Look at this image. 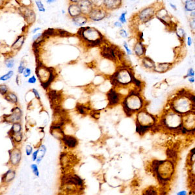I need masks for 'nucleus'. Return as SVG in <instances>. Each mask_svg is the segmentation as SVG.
<instances>
[{
  "instance_id": "nucleus-1",
  "label": "nucleus",
  "mask_w": 195,
  "mask_h": 195,
  "mask_svg": "<svg viewBox=\"0 0 195 195\" xmlns=\"http://www.w3.org/2000/svg\"><path fill=\"white\" fill-rule=\"evenodd\" d=\"M77 33L83 37V38L87 41H89V42L93 43L98 40H102L103 38H100L103 37V36L101 35L100 33L96 30L95 28H91V27H84L81 28L77 32Z\"/></svg>"
},
{
  "instance_id": "nucleus-2",
  "label": "nucleus",
  "mask_w": 195,
  "mask_h": 195,
  "mask_svg": "<svg viewBox=\"0 0 195 195\" xmlns=\"http://www.w3.org/2000/svg\"><path fill=\"white\" fill-rule=\"evenodd\" d=\"M22 150L19 146H13L10 150H9V160L7 165L9 168H17L20 166L22 161Z\"/></svg>"
},
{
  "instance_id": "nucleus-3",
  "label": "nucleus",
  "mask_w": 195,
  "mask_h": 195,
  "mask_svg": "<svg viewBox=\"0 0 195 195\" xmlns=\"http://www.w3.org/2000/svg\"><path fill=\"white\" fill-rule=\"evenodd\" d=\"M11 112V114L5 115V117H3L4 121L10 124L20 122L23 114L22 109L19 107H15L12 109Z\"/></svg>"
},
{
  "instance_id": "nucleus-4",
  "label": "nucleus",
  "mask_w": 195,
  "mask_h": 195,
  "mask_svg": "<svg viewBox=\"0 0 195 195\" xmlns=\"http://www.w3.org/2000/svg\"><path fill=\"white\" fill-rule=\"evenodd\" d=\"M52 72V70H50L48 69H46V68L42 67V66H41V67L39 66L36 69L37 76H38L39 79L41 80V84L45 83L48 81Z\"/></svg>"
},
{
  "instance_id": "nucleus-5",
  "label": "nucleus",
  "mask_w": 195,
  "mask_h": 195,
  "mask_svg": "<svg viewBox=\"0 0 195 195\" xmlns=\"http://www.w3.org/2000/svg\"><path fill=\"white\" fill-rule=\"evenodd\" d=\"M16 169L9 168L1 176V184L5 185H8L13 182L16 178Z\"/></svg>"
},
{
  "instance_id": "nucleus-6",
  "label": "nucleus",
  "mask_w": 195,
  "mask_h": 195,
  "mask_svg": "<svg viewBox=\"0 0 195 195\" xmlns=\"http://www.w3.org/2000/svg\"><path fill=\"white\" fill-rule=\"evenodd\" d=\"M155 15V11L153 7H148L143 9L139 13L138 18L143 23L148 22L153 18Z\"/></svg>"
},
{
  "instance_id": "nucleus-7",
  "label": "nucleus",
  "mask_w": 195,
  "mask_h": 195,
  "mask_svg": "<svg viewBox=\"0 0 195 195\" xmlns=\"http://www.w3.org/2000/svg\"><path fill=\"white\" fill-rule=\"evenodd\" d=\"M106 16V13L101 9H93L89 14V18L94 21H100L103 20Z\"/></svg>"
},
{
  "instance_id": "nucleus-8",
  "label": "nucleus",
  "mask_w": 195,
  "mask_h": 195,
  "mask_svg": "<svg viewBox=\"0 0 195 195\" xmlns=\"http://www.w3.org/2000/svg\"><path fill=\"white\" fill-rule=\"evenodd\" d=\"M62 140L64 142V144L67 147L70 148H74L77 145V143H78L77 138L71 135H64L62 138Z\"/></svg>"
},
{
  "instance_id": "nucleus-9",
  "label": "nucleus",
  "mask_w": 195,
  "mask_h": 195,
  "mask_svg": "<svg viewBox=\"0 0 195 195\" xmlns=\"http://www.w3.org/2000/svg\"><path fill=\"white\" fill-rule=\"evenodd\" d=\"M116 50L112 48V47H104L102 51V54L103 57H106L109 59L114 60L116 59V55L118 53V51L115 53Z\"/></svg>"
},
{
  "instance_id": "nucleus-10",
  "label": "nucleus",
  "mask_w": 195,
  "mask_h": 195,
  "mask_svg": "<svg viewBox=\"0 0 195 195\" xmlns=\"http://www.w3.org/2000/svg\"><path fill=\"white\" fill-rule=\"evenodd\" d=\"M22 14L23 16H24L26 22L29 23V24H31V23H33L35 21L36 16H35V13L31 10V9H28L27 7H25L24 10L22 11Z\"/></svg>"
},
{
  "instance_id": "nucleus-11",
  "label": "nucleus",
  "mask_w": 195,
  "mask_h": 195,
  "mask_svg": "<svg viewBox=\"0 0 195 195\" xmlns=\"http://www.w3.org/2000/svg\"><path fill=\"white\" fill-rule=\"evenodd\" d=\"M78 5L81 9V13L84 15H89L93 10L92 3H91L90 1H81Z\"/></svg>"
},
{
  "instance_id": "nucleus-12",
  "label": "nucleus",
  "mask_w": 195,
  "mask_h": 195,
  "mask_svg": "<svg viewBox=\"0 0 195 195\" xmlns=\"http://www.w3.org/2000/svg\"><path fill=\"white\" fill-rule=\"evenodd\" d=\"M69 13L70 16L73 18L77 17L81 15V11L78 4H72L69 7Z\"/></svg>"
},
{
  "instance_id": "nucleus-13",
  "label": "nucleus",
  "mask_w": 195,
  "mask_h": 195,
  "mask_svg": "<svg viewBox=\"0 0 195 195\" xmlns=\"http://www.w3.org/2000/svg\"><path fill=\"white\" fill-rule=\"evenodd\" d=\"M108 100H109V105H112L118 103L119 102V95L116 93V91L111 89L108 93Z\"/></svg>"
},
{
  "instance_id": "nucleus-14",
  "label": "nucleus",
  "mask_w": 195,
  "mask_h": 195,
  "mask_svg": "<svg viewBox=\"0 0 195 195\" xmlns=\"http://www.w3.org/2000/svg\"><path fill=\"white\" fill-rule=\"evenodd\" d=\"M11 139V141L13 142V144L14 146H19L20 143L22 142L23 140V133L20 132L14 135H9Z\"/></svg>"
},
{
  "instance_id": "nucleus-15",
  "label": "nucleus",
  "mask_w": 195,
  "mask_h": 195,
  "mask_svg": "<svg viewBox=\"0 0 195 195\" xmlns=\"http://www.w3.org/2000/svg\"><path fill=\"white\" fill-rule=\"evenodd\" d=\"M24 41L25 36L24 35H20L13 43V46H12V49L14 50H20L22 47L23 43H24Z\"/></svg>"
},
{
  "instance_id": "nucleus-16",
  "label": "nucleus",
  "mask_w": 195,
  "mask_h": 195,
  "mask_svg": "<svg viewBox=\"0 0 195 195\" xmlns=\"http://www.w3.org/2000/svg\"><path fill=\"white\" fill-rule=\"evenodd\" d=\"M38 149H39L38 157H37L36 161H35L37 164L41 163V162L42 161L44 157L45 156L46 151H47V148H46V146L44 144H41V146H40Z\"/></svg>"
},
{
  "instance_id": "nucleus-17",
  "label": "nucleus",
  "mask_w": 195,
  "mask_h": 195,
  "mask_svg": "<svg viewBox=\"0 0 195 195\" xmlns=\"http://www.w3.org/2000/svg\"><path fill=\"white\" fill-rule=\"evenodd\" d=\"M22 125L20 122H16L15 124H13L10 131H9V135H14V134L18 133L20 132H22Z\"/></svg>"
},
{
  "instance_id": "nucleus-18",
  "label": "nucleus",
  "mask_w": 195,
  "mask_h": 195,
  "mask_svg": "<svg viewBox=\"0 0 195 195\" xmlns=\"http://www.w3.org/2000/svg\"><path fill=\"white\" fill-rule=\"evenodd\" d=\"M103 4L107 9H114L118 7L121 4V1H104Z\"/></svg>"
},
{
  "instance_id": "nucleus-19",
  "label": "nucleus",
  "mask_w": 195,
  "mask_h": 195,
  "mask_svg": "<svg viewBox=\"0 0 195 195\" xmlns=\"http://www.w3.org/2000/svg\"><path fill=\"white\" fill-rule=\"evenodd\" d=\"M73 22H74V24L78 26H81L83 25L85 23H86L87 22V18L85 16L79 15L77 17L73 18Z\"/></svg>"
},
{
  "instance_id": "nucleus-20",
  "label": "nucleus",
  "mask_w": 195,
  "mask_h": 195,
  "mask_svg": "<svg viewBox=\"0 0 195 195\" xmlns=\"http://www.w3.org/2000/svg\"><path fill=\"white\" fill-rule=\"evenodd\" d=\"M134 51H135V53L138 56H142L144 53L145 48L141 43V42H138L135 44V48H134Z\"/></svg>"
},
{
  "instance_id": "nucleus-21",
  "label": "nucleus",
  "mask_w": 195,
  "mask_h": 195,
  "mask_svg": "<svg viewBox=\"0 0 195 195\" xmlns=\"http://www.w3.org/2000/svg\"><path fill=\"white\" fill-rule=\"evenodd\" d=\"M5 96V98L9 102H11L16 104V103H17L18 102L17 95L13 92H9Z\"/></svg>"
},
{
  "instance_id": "nucleus-22",
  "label": "nucleus",
  "mask_w": 195,
  "mask_h": 195,
  "mask_svg": "<svg viewBox=\"0 0 195 195\" xmlns=\"http://www.w3.org/2000/svg\"><path fill=\"white\" fill-rule=\"evenodd\" d=\"M142 63L145 68H146V69H153V68L155 67V66H156L153 61L148 57H145L143 59Z\"/></svg>"
},
{
  "instance_id": "nucleus-23",
  "label": "nucleus",
  "mask_w": 195,
  "mask_h": 195,
  "mask_svg": "<svg viewBox=\"0 0 195 195\" xmlns=\"http://www.w3.org/2000/svg\"><path fill=\"white\" fill-rule=\"evenodd\" d=\"M168 63H162V64H159L158 65L155 66V70L159 72H164L168 70L170 65Z\"/></svg>"
},
{
  "instance_id": "nucleus-24",
  "label": "nucleus",
  "mask_w": 195,
  "mask_h": 195,
  "mask_svg": "<svg viewBox=\"0 0 195 195\" xmlns=\"http://www.w3.org/2000/svg\"><path fill=\"white\" fill-rule=\"evenodd\" d=\"M195 8V3L194 1H191V0H189L185 2V9L186 11H194Z\"/></svg>"
},
{
  "instance_id": "nucleus-25",
  "label": "nucleus",
  "mask_w": 195,
  "mask_h": 195,
  "mask_svg": "<svg viewBox=\"0 0 195 195\" xmlns=\"http://www.w3.org/2000/svg\"><path fill=\"white\" fill-rule=\"evenodd\" d=\"M14 75V72L13 70H9V71L7 73V74L3 75L0 77V81H5L9 80V79H11Z\"/></svg>"
},
{
  "instance_id": "nucleus-26",
  "label": "nucleus",
  "mask_w": 195,
  "mask_h": 195,
  "mask_svg": "<svg viewBox=\"0 0 195 195\" xmlns=\"http://www.w3.org/2000/svg\"><path fill=\"white\" fill-rule=\"evenodd\" d=\"M30 167L31 168V170L33 174L36 176V177H39L40 176V172L39 170V167H38V164H31Z\"/></svg>"
},
{
  "instance_id": "nucleus-27",
  "label": "nucleus",
  "mask_w": 195,
  "mask_h": 195,
  "mask_svg": "<svg viewBox=\"0 0 195 195\" xmlns=\"http://www.w3.org/2000/svg\"><path fill=\"white\" fill-rule=\"evenodd\" d=\"M5 63L7 68H8V69H12V68H13L14 66H15V60H14V59L13 58H9L5 60Z\"/></svg>"
},
{
  "instance_id": "nucleus-28",
  "label": "nucleus",
  "mask_w": 195,
  "mask_h": 195,
  "mask_svg": "<svg viewBox=\"0 0 195 195\" xmlns=\"http://www.w3.org/2000/svg\"><path fill=\"white\" fill-rule=\"evenodd\" d=\"M9 93V88L6 85H0V94L5 96Z\"/></svg>"
},
{
  "instance_id": "nucleus-29",
  "label": "nucleus",
  "mask_w": 195,
  "mask_h": 195,
  "mask_svg": "<svg viewBox=\"0 0 195 195\" xmlns=\"http://www.w3.org/2000/svg\"><path fill=\"white\" fill-rule=\"evenodd\" d=\"M33 152V146L30 144H27L26 146H25V154L27 156H31Z\"/></svg>"
},
{
  "instance_id": "nucleus-30",
  "label": "nucleus",
  "mask_w": 195,
  "mask_h": 195,
  "mask_svg": "<svg viewBox=\"0 0 195 195\" xmlns=\"http://www.w3.org/2000/svg\"><path fill=\"white\" fill-rule=\"evenodd\" d=\"M25 69H26V67H25V63L22 61H21L19 67H18V74H23V71H24Z\"/></svg>"
},
{
  "instance_id": "nucleus-31",
  "label": "nucleus",
  "mask_w": 195,
  "mask_h": 195,
  "mask_svg": "<svg viewBox=\"0 0 195 195\" xmlns=\"http://www.w3.org/2000/svg\"><path fill=\"white\" fill-rule=\"evenodd\" d=\"M35 3H36L37 7H38L39 11L40 12H45L46 11V9H45V8H44V5L41 1H35Z\"/></svg>"
},
{
  "instance_id": "nucleus-32",
  "label": "nucleus",
  "mask_w": 195,
  "mask_h": 195,
  "mask_svg": "<svg viewBox=\"0 0 195 195\" xmlns=\"http://www.w3.org/2000/svg\"><path fill=\"white\" fill-rule=\"evenodd\" d=\"M77 109H78L79 112L81 114H85L86 113V109H88V108L83 106V105H78L77 106Z\"/></svg>"
},
{
  "instance_id": "nucleus-33",
  "label": "nucleus",
  "mask_w": 195,
  "mask_h": 195,
  "mask_svg": "<svg viewBox=\"0 0 195 195\" xmlns=\"http://www.w3.org/2000/svg\"><path fill=\"white\" fill-rule=\"evenodd\" d=\"M31 70L29 69V68H26L23 72V77H28L30 76V75H31Z\"/></svg>"
},
{
  "instance_id": "nucleus-34",
  "label": "nucleus",
  "mask_w": 195,
  "mask_h": 195,
  "mask_svg": "<svg viewBox=\"0 0 195 195\" xmlns=\"http://www.w3.org/2000/svg\"><path fill=\"white\" fill-rule=\"evenodd\" d=\"M126 13H123L121 14L119 18V21L121 23H124L126 22Z\"/></svg>"
},
{
  "instance_id": "nucleus-35",
  "label": "nucleus",
  "mask_w": 195,
  "mask_h": 195,
  "mask_svg": "<svg viewBox=\"0 0 195 195\" xmlns=\"http://www.w3.org/2000/svg\"><path fill=\"white\" fill-rule=\"evenodd\" d=\"M38 153H39V149L37 148V150H35V151L33 152L32 154V161H36L37 157H38Z\"/></svg>"
},
{
  "instance_id": "nucleus-36",
  "label": "nucleus",
  "mask_w": 195,
  "mask_h": 195,
  "mask_svg": "<svg viewBox=\"0 0 195 195\" xmlns=\"http://www.w3.org/2000/svg\"><path fill=\"white\" fill-rule=\"evenodd\" d=\"M185 31L184 30L182 29V28H180V29H178L177 31V35H178V37H181V38H184L185 36Z\"/></svg>"
},
{
  "instance_id": "nucleus-37",
  "label": "nucleus",
  "mask_w": 195,
  "mask_h": 195,
  "mask_svg": "<svg viewBox=\"0 0 195 195\" xmlns=\"http://www.w3.org/2000/svg\"><path fill=\"white\" fill-rule=\"evenodd\" d=\"M27 82L30 84H34L37 82V78L35 76H32L31 77H30L29 79H28Z\"/></svg>"
},
{
  "instance_id": "nucleus-38",
  "label": "nucleus",
  "mask_w": 195,
  "mask_h": 195,
  "mask_svg": "<svg viewBox=\"0 0 195 195\" xmlns=\"http://www.w3.org/2000/svg\"><path fill=\"white\" fill-rule=\"evenodd\" d=\"M32 93H33V95H34V96H35V97L37 99H38V100L41 99V96H40L39 93L38 91H37V89H32Z\"/></svg>"
},
{
  "instance_id": "nucleus-39",
  "label": "nucleus",
  "mask_w": 195,
  "mask_h": 195,
  "mask_svg": "<svg viewBox=\"0 0 195 195\" xmlns=\"http://www.w3.org/2000/svg\"><path fill=\"white\" fill-rule=\"evenodd\" d=\"M194 70L191 68V69H189V70H188L186 77H194Z\"/></svg>"
},
{
  "instance_id": "nucleus-40",
  "label": "nucleus",
  "mask_w": 195,
  "mask_h": 195,
  "mask_svg": "<svg viewBox=\"0 0 195 195\" xmlns=\"http://www.w3.org/2000/svg\"><path fill=\"white\" fill-rule=\"evenodd\" d=\"M120 35L121 37H122L123 38H127L128 37V34H127L126 31L124 29H121L120 31Z\"/></svg>"
},
{
  "instance_id": "nucleus-41",
  "label": "nucleus",
  "mask_w": 195,
  "mask_h": 195,
  "mask_svg": "<svg viewBox=\"0 0 195 195\" xmlns=\"http://www.w3.org/2000/svg\"><path fill=\"white\" fill-rule=\"evenodd\" d=\"M124 48H125L126 50L127 53H128V55H131V51L130 50V48H128V44L126 43V42H124Z\"/></svg>"
},
{
  "instance_id": "nucleus-42",
  "label": "nucleus",
  "mask_w": 195,
  "mask_h": 195,
  "mask_svg": "<svg viewBox=\"0 0 195 195\" xmlns=\"http://www.w3.org/2000/svg\"><path fill=\"white\" fill-rule=\"evenodd\" d=\"M42 35H43V34L42 33H37L36 35H35L33 37V41H36L37 40H38L40 37H42Z\"/></svg>"
},
{
  "instance_id": "nucleus-43",
  "label": "nucleus",
  "mask_w": 195,
  "mask_h": 195,
  "mask_svg": "<svg viewBox=\"0 0 195 195\" xmlns=\"http://www.w3.org/2000/svg\"><path fill=\"white\" fill-rule=\"evenodd\" d=\"M59 34L61 35V36H68V34H69V33H67V31H64V30H61V29H59Z\"/></svg>"
},
{
  "instance_id": "nucleus-44",
  "label": "nucleus",
  "mask_w": 195,
  "mask_h": 195,
  "mask_svg": "<svg viewBox=\"0 0 195 195\" xmlns=\"http://www.w3.org/2000/svg\"><path fill=\"white\" fill-rule=\"evenodd\" d=\"M176 195H188V192L186 190H182V191L178 192Z\"/></svg>"
},
{
  "instance_id": "nucleus-45",
  "label": "nucleus",
  "mask_w": 195,
  "mask_h": 195,
  "mask_svg": "<svg viewBox=\"0 0 195 195\" xmlns=\"http://www.w3.org/2000/svg\"><path fill=\"white\" fill-rule=\"evenodd\" d=\"M192 43V40L191 39V37H189L187 38V44L189 46H191V44Z\"/></svg>"
},
{
  "instance_id": "nucleus-46",
  "label": "nucleus",
  "mask_w": 195,
  "mask_h": 195,
  "mask_svg": "<svg viewBox=\"0 0 195 195\" xmlns=\"http://www.w3.org/2000/svg\"><path fill=\"white\" fill-rule=\"evenodd\" d=\"M114 25L115 27H122V23L120 22H116L114 23Z\"/></svg>"
},
{
  "instance_id": "nucleus-47",
  "label": "nucleus",
  "mask_w": 195,
  "mask_h": 195,
  "mask_svg": "<svg viewBox=\"0 0 195 195\" xmlns=\"http://www.w3.org/2000/svg\"><path fill=\"white\" fill-rule=\"evenodd\" d=\"M191 27L192 28V29H194V19L193 18V20H192L191 22Z\"/></svg>"
},
{
  "instance_id": "nucleus-48",
  "label": "nucleus",
  "mask_w": 195,
  "mask_h": 195,
  "mask_svg": "<svg viewBox=\"0 0 195 195\" xmlns=\"http://www.w3.org/2000/svg\"><path fill=\"white\" fill-rule=\"evenodd\" d=\"M41 27L35 28V29L32 31V33H36L37 31H39V30H41Z\"/></svg>"
},
{
  "instance_id": "nucleus-49",
  "label": "nucleus",
  "mask_w": 195,
  "mask_h": 195,
  "mask_svg": "<svg viewBox=\"0 0 195 195\" xmlns=\"http://www.w3.org/2000/svg\"><path fill=\"white\" fill-rule=\"evenodd\" d=\"M189 81L191 82V83H194V77H189Z\"/></svg>"
},
{
  "instance_id": "nucleus-50",
  "label": "nucleus",
  "mask_w": 195,
  "mask_h": 195,
  "mask_svg": "<svg viewBox=\"0 0 195 195\" xmlns=\"http://www.w3.org/2000/svg\"><path fill=\"white\" fill-rule=\"evenodd\" d=\"M170 5L174 9V10H176V5H173L172 3H170Z\"/></svg>"
},
{
  "instance_id": "nucleus-51",
  "label": "nucleus",
  "mask_w": 195,
  "mask_h": 195,
  "mask_svg": "<svg viewBox=\"0 0 195 195\" xmlns=\"http://www.w3.org/2000/svg\"><path fill=\"white\" fill-rule=\"evenodd\" d=\"M55 1L54 0H48V1H46L47 3H52V2H54Z\"/></svg>"
}]
</instances>
